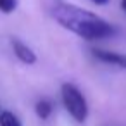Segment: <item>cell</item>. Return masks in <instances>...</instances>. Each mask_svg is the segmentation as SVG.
<instances>
[{
  "label": "cell",
  "instance_id": "obj_2",
  "mask_svg": "<svg viewBox=\"0 0 126 126\" xmlns=\"http://www.w3.org/2000/svg\"><path fill=\"white\" fill-rule=\"evenodd\" d=\"M61 97L64 102V107L67 109V112L73 116L74 121L83 123L88 117V104L86 98L83 97V93L79 92V88L73 83H64L61 86Z\"/></svg>",
  "mask_w": 126,
  "mask_h": 126
},
{
  "label": "cell",
  "instance_id": "obj_3",
  "mask_svg": "<svg viewBox=\"0 0 126 126\" xmlns=\"http://www.w3.org/2000/svg\"><path fill=\"white\" fill-rule=\"evenodd\" d=\"M12 50H14L16 57H17L21 62H24V64H35V62H36L35 52H33L26 43H23V42L17 40V38H12Z\"/></svg>",
  "mask_w": 126,
  "mask_h": 126
},
{
  "label": "cell",
  "instance_id": "obj_9",
  "mask_svg": "<svg viewBox=\"0 0 126 126\" xmlns=\"http://www.w3.org/2000/svg\"><path fill=\"white\" fill-rule=\"evenodd\" d=\"M121 9L126 12V0H121Z\"/></svg>",
  "mask_w": 126,
  "mask_h": 126
},
{
  "label": "cell",
  "instance_id": "obj_8",
  "mask_svg": "<svg viewBox=\"0 0 126 126\" xmlns=\"http://www.w3.org/2000/svg\"><path fill=\"white\" fill-rule=\"evenodd\" d=\"M92 2H95L98 5H104V4H107V0H92Z\"/></svg>",
  "mask_w": 126,
  "mask_h": 126
},
{
  "label": "cell",
  "instance_id": "obj_6",
  "mask_svg": "<svg viewBox=\"0 0 126 126\" xmlns=\"http://www.w3.org/2000/svg\"><path fill=\"white\" fill-rule=\"evenodd\" d=\"M52 104L48 102V100H40V102H36V105H35V112H36V116L40 117V119H47L50 114H52Z\"/></svg>",
  "mask_w": 126,
  "mask_h": 126
},
{
  "label": "cell",
  "instance_id": "obj_4",
  "mask_svg": "<svg viewBox=\"0 0 126 126\" xmlns=\"http://www.w3.org/2000/svg\"><path fill=\"white\" fill-rule=\"evenodd\" d=\"M92 54H93L98 61H102V62L116 64V66L126 67V55H123V54L109 52V50H104V48H92Z\"/></svg>",
  "mask_w": 126,
  "mask_h": 126
},
{
  "label": "cell",
  "instance_id": "obj_5",
  "mask_svg": "<svg viewBox=\"0 0 126 126\" xmlns=\"http://www.w3.org/2000/svg\"><path fill=\"white\" fill-rule=\"evenodd\" d=\"M0 126H23V124L14 112L4 110V112H0Z\"/></svg>",
  "mask_w": 126,
  "mask_h": 126
},
{
  "label": "cell",
  "instance_id": "obj_1",
  "mask_svg": "<svg viewBox=\"0 0 126 126\" xmlns=\"http://www.w3.org/2000/svg\"><path fill=\"white\" fill-rule=\"evenodd\" d=\"M52 14L62 28L76 33L85 40H104V38H110L116 33L114 26L109 24L100 16L71 4L55 5Z\"/></svg>",
  "mask_w": 126,
  "mask_h": 126
},
{
  "label": "cell",
  "instance_id": "obj_7",
  "mask_svg": "<svg viewBox=\"0 0 126 126\" xmlns=\"http://www.w3.org/2000/svg\"><path fill=\"white\" fill-rule=\"evenodd\" d=\"M17 7V0H0V12L11 14Z\"/></svg>",
  "mask_w": 126,
  "mask_h": 126
}]
</instances>
